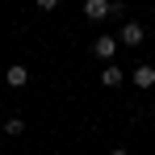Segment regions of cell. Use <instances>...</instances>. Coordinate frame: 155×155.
<instances>
[{"label": "cell", "mask_w": 155, "mask_h": 155, "mask_svg": "<svg viewBox=\"0 0 155 155\" xmlns=\"http://www.w3.org/2000/svg\"><path fill=\"white\" fill-rule=\"evenodd\" d=\"M84 17H88V21H105V17H113V0H84Z\"/></svg>", "instance_id": "obj_3"}, {"label": "cell", "mask_w": 155, "mask_h": 155, "mask_svg": "<svg viewBox=\"0 0 155 155\" xmlns=\"http://www.w3.org/2000/svg\"><path fill=\"white\" fill-rule=\"evenodd\" d=\"M122 80H126V71L117 63H101V84L105 88H122Z\"/></svg>", "instance_id": "obj_5"}, {"label": "cell", "mask_w": 155, "mask_h": 155, "mask_svg": "<svg viewBox=\"0 0 155 155\" xmlns=\"http://www.w3.org/2000/svg\"><path fill=\"white\" fill-rule=\"evenodd\" d=\"M117 46H122V42H117L113 34H101V38L92 42V54H97L101 63H113V54H117Z\"/></svg>", "instance_id": "obj_2"}, {"label": "cell", "mask_w": 155, "mask_h": 155, "mask_svg": "<svg viewBox=\"0 0 155 155\" xmlns=\"http://www.w3.org/2000/svg\"><path fill=\"white\" fill-rule=\"evenodd\" d=\"M143 38H147V29L138 25V21H122V29H117V42H122V46L134 51V46H143Z\"/></svg>", "instance_id": "obj_1"}, {"label": "cell", "mask_w": 155, "mask_h": 155, "mask_svg": "<svg viewBox=\"0 0 155 155\" xmlns=\"http://www.w3.org/2000/svg\"><path fill=\"white\" fill-rule=\"evenodd\" d=\"M34 4H38L42 13H54V8H59V0H34Z\"/></svg>", "instance_id": "obj_8"}, {"label": "cell", "mask_w": 155, "mask_h": 155, "mask_svg": "<svg viewBox=\"0 0 155 155\" xmlns=\"http://www.w3.org/2000/svg\"><path fill=\"white\" fill-rule=\"evenodd\" d=\"M4 84H13V88H25V84H29V67H25V63H13V67H4Z\"/></svg>", "instance_id": "obj_4"}, {"label": "cell", "mask_w": 155, "mask_h": 155, "mask_svg": "<svg viewBox=\"0 0 155 155\" xmlns=\"http://www.w3.org/2000/svg\"><path fill=\"white\" fill-rule=\"evenodd\" d=\"M109 155H130V151H122V147H113V151H109Z\"/></svg>", "instance_id": "obj_9"}, {"label": "cell", "mask_w": 155, "mask_h": 155, "mask_svg": "<svg viewBox=\"0 0 155 155\" xmlns=\"http://www.w3.org/2000/svg\"><path fill=\"white\" fill-rule=\"evenodd\" d=\"M4 134H8V138L25 134V122H21V117H8V122H4Z\"/></svg>", "instance_id": "obj_7"}, {"label": "cell", "mask_w": 155, "mask_h": 155, "mask_svg": "<svg viewBox=\"0 0 155 155\" xmlns=\"http://www.w3.org/2000/svg\"><path fill=\"white\" fill-rule=\"evenodd\" d=\"M134 88H143V92H147V88H155V67H151V63L134 67Z\"/></svg>", "instance_id": "obj_6"}]
</instances>
